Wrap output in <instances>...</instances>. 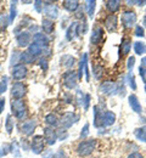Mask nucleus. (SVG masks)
<instances>
[{"mask_svg": "<svg viewBox=\"0 0 146 158\" xmlns=\"http://www.w3.org/2000/svg\"><path fill=\"white\" fill-rule=\"evenodd\" d=\"M128 102H129L130 108H131L135 113H141V111H143L141 105H140V102H139V99H138L135 95H129Z\"/></svg>", "mask_w": 146, "mask_h": 158, "instance_id": "18", "label": "nucleus"}, {"mask_svg": "<svg viewBox=\"0 0 146 158\" xmlns=\"http://www.w3.org/2000/svg\"><path fill=\"white\" fill-rule=\"evenodd\" d=\"M42 28L44 31L45 34H51L55 29V23L52 20H49V19H43L42 21Z\"/></svg>", "mask_w": 146, "mask_h": 158, "instance_id": "21", "label": "nucleus"}, {"mask_svg": "<svg viewBox=\"0 0 146 158\" xmlns=\"http://www.w3.org/2000/svg\"><path fill=\"white\" fill-rule=\"evenodd\" d=\"M88 31V23L83 21L82 23H79V26H78V34H84L85 32Z\"/></svg>", "mask_w": 146, "mask_h": 158, "instance_id": "42", "label": "nucleus"}, {"mask_svg": "<svg viewBox=\"0 0 146 158\" xmlns=\"http://www.w3.org/2000/svg\"><path fill=\"white\" fill-rule=\"evenodd\" d=\"M96 147V140L95 139H89V140H82L79 145L77 146V153L81 157L90 156Z\"/></svg>", "mask_w": 146, "mask_h": 158, "instance_id": "1", "label": "nucleus"}, {"mask_svg": "<svg viewBox=\"0 0 146 158\" xmlns=\"http://www.w3.org/2000/svg\"><path fill=\"white\" fill-rule=\"evenodd\" d=\"M38 63H39V66H40V68H42L43 71H46L48 69V61H46V59L43 57V59L39 60Z\"/></svg>", "mask_w": 146, "mask_h": 158, "instance_id": "49", "label": "nucleus"}, {"mask_svg": "<svg viewBox=\"0 0 146 158\" xmlns=\"http://www.w3.org/2000/svg\"><path fill=\"white\" fill-rule=\"evenodd\" d=\"M27 76V67L24 64H16L12 68V78L15 80H21Z\"/></svg>", "mask_w": 146, "mask_h": 158, "instance_id": "15", "label": "nucleus"}, {"mask_svg": "<svg viewBox=\"0 0 146 158\" xmlns=\"http://www.w3.org/2000/svg\"><path fill=\"white\" fill-rule=\"evenodd\" d=\"M101 71H102L101 67H94V76L96 78H100V73H102Z\"/></svg>", "mask_w": 146, "mask_h": 158, "instance_id": "52", "label": "nucleus"}, {"mask_svg": "<svg viewBox=\"0 0 146 158\" xmlns=\"http://www.w3.org/2000/svg\"><path fill=\"white\" fill-rule=\"evenodd\" d=\"M115 122H116V114L112 111H105L102 116V125L110 127V125H113Z\"/></svg>", "mask_w": 146, "mask_h": 158, "instance_id": "19", "label": "nucleus"}, {"mask_svg": "<svg viewBox=\"0 0 146 158\" xmlns=\"http://www.w3.org/2000/svg\"><path fill=\"white\" fill-rule=\"evenodd\" d=\"M35 127H37V120L35 119H29V120H26L24 123H22L21 125V131L24 135H32L33 131L35 130Z\"/></svg>", "mask_w": 146, "mask_h": 158, "instance_id": "12", "label": "nucleus"}, {"mask_svg": "<svg viewBox=\"0 0 146 158\" xmlns=\"http://www.w3.org/2000/svg\"><path fill=\"white\" fill-rule=\"evenodd\" d=\"M78 26H79L78 22H72L69 24V27L66 31V39L71 41L78 35Z\"/></svg>", "mask_w": 146, "mask_h": 158, "instance_id": "16", "label": "nucleus"}, {"mask_svg": "<svg viewBox=\"0 0 146 158\" xmlns=\"http://www.w3.org/2000/svg\"><path fill=\"white\" fill-rule=\"evenodd\" d=\"M130 48H131V40L129 38H125L122 40V45H121V50L123 52V55H127L129 51H130Z\"/></svg>", "mask_w": 146, "mask_h": 158, "instance_id": "33", "label": "nucleus"}, {"mask_svg": "<svg viewBox=\"0 0 146 158\" xmlns=\"http://www.w3.org/2000/svg\"><path fill=\"white\" fill-rule=\"evenodd\" d=\"M52 158H67V155H66V152L63 150H59L56 153H54Z\"/></svg>", "mask_w": 146, "mask_h": 158, "instance_id": "47", "label": "nucleus"}, {"mask_svg": "<svg viewBox=\"0 0 146 158\" xmlns=\"http://www.w3.org/2000/svg\"><path fill=\"white\" fill-rule=\"evenodd\" d=\"M134 51L136 55L141 56V55H145L146 54V44L143 41H135L134 43Z\"/></svg>", "mask_w": 146, "mask_h": 158, "instance_id": "27", "label": "nucleus"}, {"mask_svg": "<svg viewBox=\"0 0 146 158\" xmlns=\"http://www.w3.org/2000/svg\"><path fill=\"white\" fill-rule=\"evenodd\" d=\"M106 7L108 9L110 12L115 14V12H117V11L119 10V7H121V1H119V0H108V1H106Z\"/></svg>", "mask_w": 146, "mask_h": 158, "instance_id": "25", "label": "nucleus"}, {"mask_svg": "<svg viewBox=\"0 0 146 158\" xmlns=\"http://www.w3.org/2000/svg\"><path fill=\"white\" fill-rule=\"evenodd\" d=\"M143 24H144V27H146V16L144 17V20H143Z\"/></svg>", "mask_w": 146, "mask_h": 158, "instance_id": "58", "label": "nucleus"}, {"mask_svg": "<svg viewBox=\"0 0 146 158\" xmlns=\"http://www.w3.org/2000/svg\"><path fill=\"white\" fill-rule=\"evenodd\" d=\"M16 1H11V7H10V23H12L14 20H15V17H16V15H17V9H16Z\"/></svg>", "mask_w": 146, "mask_h": 158, "instance_id": "35", "label": "nucleus"}, {"mask_svg": "<svg viewBox=\"0 0 146 158\" xmlns=\"http://www.w3.org/2000/svg\"><path fill=\"white\" fill-rule=\"evenodd\" d=\"M31 39H32V35H31V32H28V31H22L21 33H17V35H16V41L20 48L29 46Z\"/></svg>", "mask_w": 146, "mask_h": 158, "instance_id": "9", "label": "nucleus"}, {"mask_svg": "<svg viewBox=\"0 0 146 158\" xmlns=\"http://www.w3.org/2000/svg\"><path fill=\"white\" fill-rule=\"evenodd\" d=\"M135 35L136 37H141V38L145 37V32H144V28L141 26H136L135 27Z\"/></svg>", "mask_w": 146, "mask_h": 158, "instance_id": "46", "label": "nucleus"}, {"mask_svg": "<svg viewBox=\"0 0 146 158\" xmlns=\"http://www.w3.org/2000/svg\"><path fill=\"white\" fill-rule=\"evenodd\" d=\"M134 64H135V57L131 56V57L128 59V63H127V67H128V71H129V72H133Z\"/></svg>", "mask_w": 146, "mask_h": 158, "instance_id": "44", "label": "nucleus"}, {"mask_svg": "<svg viewBox=\"0 0 146 158\" xmlns=\"http://www.w3.org/2000/svg\"><path fill=\"white\" fill-rule=\"evenodd\" d=\"M33 43L40 45L42 48H48L49 46V38L44 34V33H35L33 35Z\"/></svg>", "mask_w": 146, "mask_h": 158, "instance_id": "17", "label": "nucleus"}, {"mask_svg": "<svg viewBox=\"0 0 146 158\" xmlns=\"http://www.w3.org/2000/svg\"><path fill=\"white\" fill-rule=\"evenodd\" d=\"M136 20H138L136 14H135L134 11H130V10L124 11V12L122 14V16H121L122 26H123L124 28H127V29L133 28V27L135 26V23H136Z\"/></svg>", "mask_w": 146, "mask_h": 158, "instance_id": "4", "label": "nucleus"}, {"mask_svg": "<svg viewBox=\"0 0 146 158\" xmlns=\"http://www.w3.org/2000/svg\"><path fill=\"white\" fill-rule=\"evenodd\" d=\"M45 123H46L49 127L55 128V127H57V125L60 124V120H59V118H57L56 114H54V113H49V114L45 116Z\"/></svg>", "mask_w": 146, "mask_h": 158, "instance_id": "24", "label": "nucleus"}, {"mask_svg": "<svg viewBox=\"0 0 146 158\" xmlns=\"http://www.w3.org/2000/svg\"><path fill=\"white\" fill-rule=\"evenodd\" d=\"M102 39H104V29L100 26L94 27L93 33L90 35V43L94 44V45H98V44H100L102 41Z\"/></svg>", "mask_w": 146, "mask_h": 158, "instance_id": "11", "label": "nucleus"}, {"mask_svg": "<svg viewBox=\"0 0 146 158\" xmlns=\"http://www.w3.org/2000/svg\"><path fill=\"white\" fill-rule=\"evenodd\" d=\"M5 98H0V114L2 113V111H4V108H5Z\"/></svg>", "mask_w": 146, "mask_h": 158, "instance_id": "53", "label": "nucleus"}, {"mask_svg": "<svg viewBox=\"0 0 146 158\" xmlns=\"http://www.w3.org/2000/svg\"><path fill=\"white\" fill-rule=\"evenodd\" d=\"M44 145H45V139L42 135H35L32 139V151L35 155H40L44 151Z\"/></svg>", "mask_w": 146, "mask_h": 158, "instance_id": "5", "label": "nucleus"}, {"mask_svg": "<svg viewBox=\"0 0 146 158\" xmlns=\"http://www.w3.org/2000/svg\"><path fill=\"white\" fill-rule=\"evenodd\" d=\"M10 24V17L6 14H0V29H6Z\"/></svg>", "mask_w": 146, "mask_h": 158, "instance_id": "34", "label": "nucleus"}, {"mask_svg": "<svg viewBox=\"0 0 146 158\" xmlns=\"http://www.w3.org/2000/svg\"><path fill=\"white\" fill-rule=\"evenodd\" d=\"M83 105H84V110H85V111H88V110H89V105H90V95H88V94L85 95Z\"/></svg>", "mask_w": 146, "mask_h": 158, "instance_id": "50", "label": "nucleus"}, {"mask_svg": "<svg viewBox=\"0 0 146 158\" xmlns=\"http://www.w3.org/2000/svg\"><path fill=\"white\" fill-rule=\"evenodd\" d=\"M141 67H144V68H146V56H145V57H143V59H141Z\"/></svg>", "mask_w": 146, "mask_h": 158, "instance_id": "56", "label": "nucleus"}, {"mask_svg": "<svg viewBox=\"0 0 146 158\" xmlns=\"http://www.w3.org/2000/svg\"><path fill=\"white\" fill-rule=\"evenodd\" d=\"M50 51H51V50H50L49 48H43V52H42V54H44L45 56H49V55L51 54Z\"/></svg>", "mask_w": 146, "mask_h": 158, "instance_id": "55", "label": "nucleus"}, {"mask_svg": "<svg viewBox=\"0 0 146 158\" xmlns=\"http://www.w3.org/2000/svg\"><path fill=\"white\" fill-rule=\"evenodd\" d=\"M52 151L51 150H44V153H43V158H52Z\"/></svg>", "mask_w": 146, "mask_h": 158, "instance_id": "51", "label": "nucleus"}, {"mask_svg": "<svg viewBox=\"0 0 146 158\" xmlns=\"http://www.w3.org/2000/svg\"><path fill=\"white\" fill-rule=\"evenodd\" d=\"M56 134H57V139L59 140H66L67 136H68V134H67V130H65V129H59V130H56Z\"/></svg>", "mask_w": 146, "mask_h": 158, "instance_id": "39", "label": "nucleus"}, {"mask_svg": "<svg viewBox=\"0 0 146 158\" xmlns=\"http://www.w3.org/2000/svg\"><path fill=\"white\" fill-rule=\"evenodd\" d=\"M88 63V55L84 54L81 62H79V68H78V79H82L83 78V72H84V67L85 64Z\"/></svg>", "mask_w": 146, "mask_h": 158, "instance_id": "31", "label": "nucleus"}, {"mask_svg": "<svg viewBox=\"0 0 146 158\" xmlns=\"http://www.w3.org/2000/svg\"><path fill=\"white\" fill-rule=\"evenodd\" d=\"M77 81H78V76L74 71L68 69L67 72H65L62 77V83L67 89H71V90L74 89L77 86Z\"/></svg>", "mask_w": 146, "mask_h": 158, "instance_id": "3", "label": "nucleus"}, {"mask_svg": "<svg viewBox=\"0 0 146 158\" xmlns=\"http://www.w3.org/2000/svg\"><path fill=\"white\" fill-rule=\"evenodd\" d=\"M44 130V139H45V142L48 145H54L57 140V134H56V130H54V128L51 127H46L43 129Z\"/></svg>", "mask_w": 146, "mask_h": 158, "instance_id": "10", "label": "nucleus"}, {"mask_svg": "<svg viewBox=\"0 0 146 158\" xmlns=\"http://www.w3.org/2000/svg\"><path fill=\"white\" fill-rule=\"evenodd\" d=\"M20 55H21L20 51H14V52H12V56H11V60H10L11 64H16V63L20 61Z\"/></svg>", "mask_w": 146, "mask_h": 158, "instance_id": "40", "label": "nucleus"}, {"mask_svg": "<svg viewBox=\"0 0 146 158\" xmlns=\"http://www.w3.org/2000/svg\"><path fill=\"white\" fill-rule=\"evenodd\" d=\"M0 67H1V64H0Z\"/></svg>", "mask_w": 146, "mask_h": 158, "instance_id": "60", "label": "nucleus"}, {"mask_svg": "<svg viewBox=\"0 0 146 158\" xmlns=\"http://www.w3.org/2000/svg\"><path fill=\"white\" fill-rule=\"evenodd\" d=\"M139 74H140V77L143 79V81L146 84V68L140 66V67H139Z\"/></svg>", "mask_w": 146, "mask_h": 158, "instance_id": "48", "label": "nucleus"}, {"mask_svg": "<svg viewBox=\"0 0 146 158\" xmlns=\"http://www.w3.org/2000/svg\"><path fill=\"white\" fill-rule=\"evenodd\" d=\"M35 57L33 55H31L28 51H23L20 55V62H22L23 64H27V63H33Z\"/></svg>", "mask_w": 146, "mask_h": 158, "instance_id": "28", "label": "nucleus"}, {"mask_svg": "<svg viewBox=\"0 0 146 158\" xmlns=\"http://www.w3.org/2000/svg\"><path fill=\"white\" fill-rule=\"evenodd\" d=\"M37 29H38L37 26H31V28H29V31H37Z\"/></svg>", "mask_w": 146, "mask_h": 158, "instance_id": "57", "label": "nucleus"}, {"mask_svg": "<svg viewBox=\"0 0 146 158\" xmlns=\"http://www.w3.org/2000/svg\"><path fill=\"white\" fill-rule=\"evenodd\" d=\"M128 158H144L143 157V155L141 153H139V152H134V153H130Z\"/></svg>", "mask_w": 146, "mask_h": 158, "instance_id": "54", "label": "nucleus"}, {"mask_svg": "<svg viewBox=\"0 0 146 158\" xmlns=\"http://www.w3.org/2000/svg\"><path fill=\"white\" fill-rule=\"evenodd\" d=\"M62 6L65 10H67L68 12H74L78 10L79 7V2L77 0H65L62 2Z\"/></svg>", "mask_w": 146, "mask_h": 158, "instance_id": "22", "label": "nucleus"}, {"mask_svg": "<svg viewBox=\"0 0 146 158\" xmlns=\"http://www.w3.org/2000/svg\"><path fill=\"white\" fill-rule=\"evenodd\" d=\"M34 7H35V11L38 12V14H40L43 12V7H44V1H40V0H35L34 2Z\"/></svg>", "mask_w": 146, "mask_h": 158, "instance_id": "41", "label": "nucleus"}, {"mask_svg": "<svg viewBox=\"0 0 146 158\" xmlns=\"http://www.w3.org/2000/svg\"><path fill=\"white\" fill-rule=\"evenodd\" d=\"M28 52H29L31 55H33L34 57H37V56H39L43 52V48L40 45L35 44V43H31L29 46H28Z\"/></svg>", "mask_w": 146, "mask_h": 158, "instance_id": "26", "label": "nucleus"}, {"mask_svg": "<svg viewBox=\"0 0 146 158\" xmlns=\"http://www.w3.org/2000/svg\"><path fill=\"white\" fill-rule=\"evenodd\" d=\"M84 98H85V95L83 94V91L82 90H77V93H76V100H77L78 105H83Z\"/></svg>", "mask_w": 146, "mask_h": 158, "instance_id": "38", "label": "nucleus"}, {"mask_svg": "<svg viewBox=\"0 0 146 158\" xmlns=\"http://www.w3.org/2000/svg\"><path fill=\"white\" fill-rule=\"evenodd\" d=\"M76 62H77L76 57H73L71 55H63L61 57V66L65 68H72L76 64Z\"/></svg>", "mask_w": 146, "mask_h": 158, "instance_id": "23", "label": "nucleus"}, {"mask_svg": "<svg viewBox=\"0 0 146 158\" xmlns=\"http://www.w3.org/2000/svg\"><path fill=\"white\" fill-rule=\"evenodd\" d=\"M127 80H128V85H129L133 90H135V89H136V83H135V77H134V74H133L131 72L128 73Z\"/></svg>", "mask_w": 146, "mask_h": 158, "instance_id": "36", "label": "nucleus"}, {"mask_svg": "<svg viewBox=\"0 0 146 158\" xmlns=\"http://www.w3.org/2000/svg\"><path fill=\"white\" fill-rule=\"evenodd\" d=\"M78 119H79V117L76 113H73V112H66L62 116V119L60 120V123L62 124V127L65 129H67V128H71L74 123H77Z\"/></svg>", "mask_w": 146, "mask_h": 158, "instance_id": "8", "label": "nucleus"}, {"mask_svg": "<svg viewBox=\"0 0 146 158\" xmlns=\"http://www.w3.org/2000/svg\"><path fill=\"white\" fill-rule=\"evenodd\" d=\"M11 110H12V113L15 114V117L20 120L24 119L27 116V108L22 100H14L11 102Z\"/></svg>", "mask_w": 146, "mask_h": 158, "instance_id": "2", "label": "nucleus"}, {"mask_svg": "<svg viewBox=\"0 0 146 158\" xmlns=\"http://www.w3.org/2000/svg\"><path fill=\"white\" fill-rule=\"evenodd\" d=\"M88 135H89V124L86 123V124L83 127L82 131H81V139H82V140H84V139L86 138Z\"/></svg>", "mask_w": 146, "mask_h": 158, "instance_id": "45", "label": "nucleus"}, {"mask_svg": "<svg viewBox=\"0 0 146 158\" xmlns=\"http://www.w3.org/2000/svg\"><path fill=\"white\" fill-rule=\"evenodd\" d=\"M11 151V147H10V145H2V147L0 148V157H4V156H6L9 152Z\"/></svg>", "mask_w": 146, "mask_h": 158, "instance_id": "43", "label": "nucleus"}, {"mask_svg": "<svg viewBox=\"0 0 146 158\" xmlns=\"http://www.w3.org/2000/svg\"><path fill=\"white\" fill-rule=\"evenodd\" d=\"M145 93H146V85H145Z\"/></svg>", "mask_w": 146, "mask_h": 158, "instance_id": "59", "label": "nucleus"}, {"mask_svg": "<svg viewBox=\"0 0 146 158\" xmlns=\"http://www.w3.org/2000/svg\"><path fill=\"white\" fill-rule=\"evenodd\" d=\"M95 6H96V1H93V0H89L85 2V7H86V14L89 17L93 19L94 16V11H95Z\"/></svg>", "mask_w": 146, "mask_h": 158, "instance_id": "30", "label": "nucleus"}, {"mask_svg": "<svg viewBox=\"0 0 146 158\" xmlns=\"http://www.w3.org/2000/svg\"><path fill=\"white\" fill-rule=\"evenodd\" d=\"M93 110H94V127L100 128V127H102V116H104V113H102V111H100L99 106H94Z\"/></svg>", "mask_w": 146, "mask_h": 158, "instance_id": "20", "label": "nucleus"}, {"mask_svg": "<svg viewBox=\"0 0 146 158\" xmlns=\"http://www.w3.org/2000/svg\"><path fill=\"white\" fill-rule=\"evenodd\" d=\"M104 23H105V27H106V29H107L110 33L115 32V31L117 29V24H118L117 16H116L115 14H111V15H108V16L105 19Z\"/></svg>", "mask_w": 146, "mask_h": 158, "instance_id": "13", "label": "nucleus"}, {"mask_svg": "<svg viewBox=\"0 0 146 158\" xmlns=\"http://www.w3.org/2000/svg\"><path fill=\"white\" fill-rule=\"evenodd\" d=\"M43 12L48 16L49 20H55L59 17V9L56 5H54L51 2H44Z\"/></svg>", "mask_w": 146, "mask_h": 158, "instance_id": "7", "label": "nucleus"}, {"mask_svg": "<svg viewBox=\"0 0 146 158\" xmlns=\"http://www.w3.org/2000/svg\"><path fill=\"white\" fill-rule=\"evenodd\" d=\"M24 95H26V86L23 83L17 81L11 86V96L14 98V100H21Z\"/></svg>", "mask_w": 146, "mask_h": 158, "instance_id": "6", "label": "nucleus"}, {"mask_svg": "<svg viewBox=\"0 0 146 158\" xmlns=\"http://www.w3.org/2000/svg\"><path fill=\"white\" fill-rule=\"evenodd\" d=\"M135 138L141 142H146V128H138L134 131Z\"/></svg>", "mask_w": 146, "mask_h": 158, "instance_id": "29", "label": "nucleus"}, {"mask_svg": "<svg viewBox=\"0 0 146 158\" xmlns=\"http://www.w3.org/2000/svg\"><path fill=\"white\" fill-rule=\"evenodd\" d=\"M6 89H7V77L4 76L1 78V81H0V95L4 94L6 91Z\"/></svg>", "mask_w": 146, "mask_h": 158, "instance_id": "37", "label": "nucleus"}, {"mask_svg": "<svg viewBox=\"0 0 146 158\" xmlns=\"http://www.w3.org/2000/svg\"><path fill=\"white\" fill-rule=\"evenodd\" d=\"M100 90H101L102 94L107 95V96H111V95L116 94L118 89H117V85L115 83H112V81H105V83H102L100 85Z\"/></svg>", "mask_w": 146, "mask_h": 158, "instance_id": "14", "label": "nucleus"}, {"mask_svg": "<svg viewBox=\"0 0 146 158\" xmlns=\"http://www.w3.org/2000/svg\"><path fill=\"white\" fill-rule=\"evenodd\" d=\"M14 127H15V123H14L12 116L9 114V116L6 117V120H5V130L7 131V134H11V133H12Z\"/></svg>", "mask_w": 146, "mask_h": 158, "instance_id": "32", "label": "nucleus"}]
</instances>
